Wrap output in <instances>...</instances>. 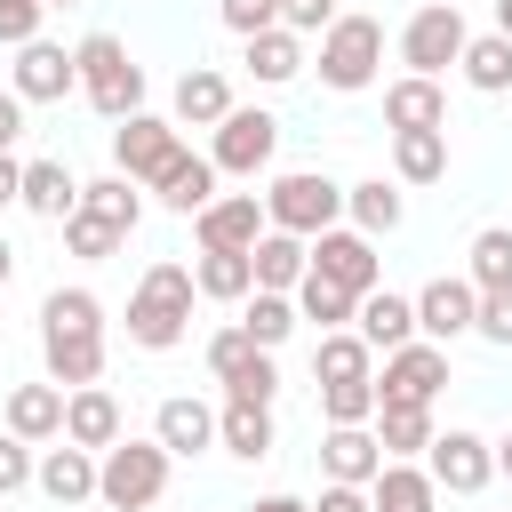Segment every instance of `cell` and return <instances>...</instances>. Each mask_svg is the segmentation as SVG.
<instances>
[{"mask_svg": "<svg viewBox=\"0 0 512 512\" xmlns=\"http://www.w3.org/2000/svg\"><path fill=\"white\" fill-rule=\"evenodd\" d=\"M40 360H48V384H64V392L104 376V304H96V288H56L40 304Z\"/></svg>", "mask_w": 512, "mask_h": 512, "instance_id": "1", "label": "cell"}, {"mask_svg": "<svg viewBox=\"0 0 512 512\" xmlns=\"http://www.w3.org/2000/svg\"><path fill=\"white\" fill-rule=\"evenodd\" d=\"M192 296H200L192 264H152V272L136 280V296H128V344H144V352H168V344H184Z\"/></svg>", "mask_w": 512, "mask_h": 512, "instance_id": "2", "label": "cell"}, {"mask_svg": "<svg viewBox=\"0 0 512 512\" xmlns=\"http://www.w3.org/2000/svg\"><path fill=\"white\" fill-rule=\"evenodd\" d=\"M168 448L160 440H112L104 456H96V504H112V512H152L160 496H168Z\"/></svg>", "mask_w": 512, "mask_h": 512, "instance_id": "3", "label": "cell"}, {"mask_svg": "<svg viewBox=\"0 0 512 512\" xmlns=\"http://www.w3.org/2000/svg\"><path fill=\"white\" fill-rule=\"evenodd\" d=\"M72 64H80V96H88L104 120H136V112H144V72L128 64V48H120L112 32H88V40L72 48Z\"/></svg>", "mask_w": 512, "mask_h": 512, "instance_id": "4", "label": "cell"}, {"mask_svg": "<svg viewBox=\"0 0 512 512\" xmlns=\"http://www.w3.org/2000/svg\"><path fill=\"white\" fill-rule=\"evenodd\" d=\"M264 216H272V232L320 240V232H336V216H344V184H336V176H320V168H288V176H272Z\"/></svg>", "mask_w": 512, "mask_h": 512, "instance_id": "5", "label": "cell"}, {"mask_svg": "<svg viewBox=\"0 0 512 512\" xmlns=\"http://www.w3.org/2000/svg\"><path fill=\"white\" fill-rule=\"evenodd\" d=\"M464 40H472L464 8H456V0H424V8L400 24V64H408L416 80H440L448 64H464Z\"/></svg>", "mask_w": 512, "mask_h": 512, "instance_id": "6", "label": "cell"}, {"mask_svg": "<svg viewBox=\"0 0 512 512\" xmlns=\"http://www.w3.org/2000/svg\"><path fill=\"white\" fill-rule=\"evenodd\" d=\"M376 64H384V24H376V16H336V24L320 32V80H328L336 96L368 88Z\"/></svg>", "mask_w": 512, "mask_h": 512, "instance_id": "7", "label": "cell"}, {"mask_svg": "<svg viewBox=\"0 0 512 512\" xmlns=\"http://www.w3.org/2000/svg\"><path fill=\"white\" fill-rule=\"evenodd\" d=\"M176 152H184V136L160 112H136V120L112 128V176H128V184H160L176 168Z\"/></svg>", "mask_w": 512, "mask_h": 512, "instance_id": "8", "label": "cell"}, {"mask_svg": "<svg viewBox=\"0 0 512 512\" xmlns=\"http://www.w3.org/2000/svg\"><path fill=\"white\" fill-rule=\"evenodd\" d=\"M272 152H280V120H272V112H248V104H232V120H224L216 144H208L216 176H248V184L272 168Z\"/></svg>", "mask_w": 512, "mask_h": 512, "instance_id": "9", "label": "cell"}, {"mask_svg": "<svg viewBox=\"0 0 512 512\" xmlns=\"http://www.w3.org/2000/svg\"><path fill=\"white\" fill-rule=\"evenodd\" d=\"M440 384H448V344H400V352H384V376H376V408L384 400H408V408H432L440 400Z\"/></svg>", "mask_w": 512, "mask_h": 512, "instance_id": "10", "label": "cell"}, {"mask_svg": "<svg viewBox=\"0 0 512 512\" xmlns=\"http://www.w3.org/2000/svg\"><path fill=\"white\" fill-rule=\"evenodd\" d=\"M424 472H432V488H448V496H480V488L496 480V440H480V432H440V440L424 448Z\"/></svg>", "mask_w": 512, "mask_h": 512, "instance_id": "11", "label": "cell"}, {"mask_svg": "<svg viewBox=\"0 0 512 512\" xmlns=\"http://www.w3.org/2000/svg\"><path fill=\"white\" fill-rule=\"evenodd\" d=\"M192 232H200V248H256V240L272 232V216H264L256 192H216V200L192 216Z\"/></svg>", "mask_w": 512, "mask_h": 512, "instance_id": "12", "label": "cell"}, {"mask_svg": "<svg viewBox=\"0 0 512 512\" xmlns=\"http://www.w3.org/2000/svg\"><path fill=\"white\" fill-rule=\"evenodd\" d=\"M312 272L336 280V288H352V296H376V240L352 232V224H336V232L312 240Z\"/></svg>", "mask_w": 512, "mask_h": 512, "instance_id": "13", "label": "cell"}, {"mask_svg": "<svg viewBox=\"0 0 512 512\" xmlns=\"http://www.w3.org/2000/svg\"><path fill=\"white\" fill-rule=\"evenodd\" d=\"M472 320H480L472 280H424V296H416V336L424 344H456V336H472Z\"/></svg>", "mask_w": 512, "mask_h": 512, "instance_id": "14", "label": "cell"}, {"mask_svg": "<svg viewBox=\"0 0 512 512\" xmlns=\"http://www.w3.org/2000/svg\"><path fill=\"white\" fill-rule=\"evenodd\" d=\"M80 88V64H72V48H56V40H32V48H16V96L24 104H64Z\"/></svg>", "mask_w": 512, "mask_h": 512, "instance_id": "15", "label": "cell"}, {"mask_svg": "<svg viewBox=\"0 0 512 512\" xmlns=\"http://www.w3.org/2000/svg\"><path fill=\"white\" fill-rule=\"evenodd\" d=\"M320 464H328V480H344V488H368L392 456L376 448V424H328V440H320Z\"/></svg>", "mask_w": 512, "mask_h": 512, "instance_id": "16", "label": "cell"}, {"mask_svg": "<svg viewBox=\"0 0 512 512\" xmlns=\"http://www.w3.org/2000/svg\"><path fill=\"white\" fill-rule=\"evenodd\" d=\"M64 440L88 448V456H104L112 440H128V432H120V400H112L104 384H80V392L64 400Z\"/></svg>", "mask_w": 512, "mask_h": 512, "instance_id": "17", "label": "cell"}, {"mask_svg": "<svg viewBox=\"0 0 512 512\" xmlns=\"http://www.w3.org/2000/svg\"><path fill=\"white\" fill-rule=\"evenodd\" d=\"M152 440H160L168 456H200V448H216V408L192 400V392H168L160 416H152Z\"/></svg>", "mask_w": 512, "mask_h": 512, "instance_id": "18", "label": "cell"}, {"mask_svg": "<svg viewBox=\"0 0 512 512\" xmlns=\"http://www.w3.org/2000/svg\"><path fill=\"white\" fill-rule=\"evenodd\" d=\"M352 328H360V344H368V352H400V344H416V296L376 288V296H360Z\"/></svg>", "mask_w": 512, "mask_h": 512, "instance_id": "19", "label": "cell"}, {"mask_svg": "<svg viewBox=\"0 0 512 512\" xmlns=\"http://www.w3.org/2000/svg\"><path fill=\"white\" fill-rule=\"evenodd\" d=\"M248 264H256V288L296 296V288H304V272H312V240H296V232H264V240L248 248Z\"/></svg>", "mask_w": 512, "mask_h": 512, "instance_id": "20", "label": "cell"}, {"mask_svg": "<svg viewBox=\"0 0 512 512\" xmlns=\"http://www.w3.org/2000/svg\"><path fill=\"white\" fill-rule=\"evenodd\" d=\"M32 488H40L48 504H88V496H96V456L72 448V440H56V448L40 456V472H32Z\"/></svg>", "mask_w": 512, "mask_h": 512, "instance_id": "21", "label": "cell"}, {"mask_svg": "<svg viewBox=\"0 0 512 512\" xmlns=\"http://www.w3.org/2000/svg\"><path fill=\"white\" fill-rule=\"evenodd\" d=\"M224 120H232V80L208 72V64H192L176 80V128H224Z\"/></svg>", "mask_w": 512, "mask_h": 512, "instance_id": "22", "label": "cell"}, {"mask_svg": "<svg viewBox=\"0 0 512 512\" xmlns=\"http://www.w3.org/2000/svg\"><path fill=\"white\" fill-rule=\"evenodd\" d=\"M384 120H392V136H416V128H448V96H440V80H392L384 88Z\"/></svg>", "mask_w": 512, "mask_h": 512, "instance_id": "23", "label": "cell"}, {"mask_svg": "<svg viewBox=\"0 0 512 512\" xmlns=\"http://www.w3.org/2000/svg\"><path fill=\"white\" fill-rule=\"evenodd\" d=\"M64 384H16L8 392V432L16 440H64Z\"/></svg>", "mask_w": 512, "mask_h": 512, "instance_id": "24", "label": "cell"}, {"mask_svg": "<svg viewBox=\"0 0 512 512\" xmlns=\"http://www.w3.org/2000/svg\"><path fill=\"white\" fill-rule=\"evenodd\" d=\"M312 384H376V352L360 344V328H336L312 344Z\"/></svg>", "mask_w": 512, "mask_h": 512, "instance_id": "25", "label": "cell"}, {"mask_svg": "<svg viewBox=\"0 0 512 512\" xmlns=\"http://www.w3.org/2000/svg\"><path fill=\"white\" fill-rule=\"evenodd\" d=\"M432 440H440V432H432V408H408V400H384V408H376V448H384L392 464H416Z\"/></svg>", "mask_w": 512, "mask_h": 512, "instance_id": "26", "label": "cell"}, {"mask_svg": "<svg viewBox=\"0 0 512 512\" xmlns=\"http://www.w3.org/2000/svg\"><path fill=\"white\" fill-rule=\"evenodd\" d=\"M24 208L48 216V224H64V216L80 208V176H72L64 160H24Z\"/></svg>", "mask_w": 512, "mask_h": 512, "instance_id": "27", "label": "cell"}, {"mask_svg": "<svg viewBox=\"0 0 512 512\" xmlns=\"http://www.w3.org/2000/svg\"><path fill=\"white\" fill-rule=\"evenodd\" d=\"M192 280H200V296H216V304H248V296H256V264H248V248H200Z\"/></svg>", "mask_w": 512, "mask_h": 512, "instance_id": "28", "label": "cell"}, {"mask_svg": "<svg viewBox=\"0 0 512 512\" xmlns=\"http://www.w3.org/2000/svg\"><path fill=\"white\" fill-rule=\"evenodd\" d=\"M368 504H376V512H440V488H432L424 464H384V472L368 480Z\"/></svg>", "mask_w": 512, "mask_h": 512, "instance_id": "29", "label": "cell"}, {"mask_svg": "<svg viewBox=\"0 0 512 512\" xmlns=\"http://www.w3.org/2000/svg\"><path fill=\"white\" fill-rule=\"evenodd\" d=\"M152 192H160L176 216H200V208L216 200V160H208V152H176V168H168Z\"/></svg>", "mask_w": 512, "mask_h": 512, "instance_id": "30", "label": "cell"}, {"mask_svg": "<svg viewBox=\"0 0 512 512\" xmlns=\"http://www.w3.org/2000/svg\"><path fill=\"white\" fill-rule=\"evenodd\" d=\"M392 176H400V184H440V176H448V128L392 136Z\"/></svg>", "mask_w": 512, "mask_h": 512, "instance_id": "31", "label": "cell"}, {"mask_svg": "<svg viewBox=\"0 0 512 512\" xmlns=\"http://www.w3.org/2000/svg\"><path fill=\"white\" fill-rule=\"evenodd\" d=\"M344 216H352V232H368V240L400 232V184H384V176H368V184H344Z\"/></svg>", "mask_w": 512, "mask_h": 512, "instance_id": "32", "label": "cell"}, {"mask_svg": "<svg viewBox=\"0 0 512 512\" xmlns=\"http://www.w3.org/2000/svg\"><path fill=\"white\" fill-rule=\"evenodd\" d=\"M456 72H464L480 96H504V88H512V40H504V32H472Z\"/></svg>", "mask_w": 512, "mask_h": 512, "instance_id": "33", "label": "cell"}, {"mask_svg": "<svg viewBox=\"0 0 512 512\" xmlns=\"http://www.w3.org/2000/svg\"><path fill=\"white\" fill-rule=\"evenodd\" d=\"M248 72H256L264 88H280V80H296V72H304V40H296L288 24H272V32H256V40H248Z\"/></svg>", "mask_w": 512, "mask_h": 512, "instance_id": "34", "label": "cell"}, {"mask_svg": "<svg viewBox=\"0 0 512 512\" xmlns=\"http://www.w3.org/2000/svg\"><path fill=\"white\" fill-rule=\"evenodd\" d=\"M296 320H304V312H296V296H272V288H256V296L240 304V328H248L264 352H280V344L296 336Z\"/></svg>", "mask_w": 512, "mask_h": 512, "instance_id": "35", "label": "cell"}, {"mask_svg": "<svg viewBox=\"0 0 512 512\" xmlns=\"http://www.w3.org/2000/svg\"><path fill=\"white\" fill-rule=\"evenodd\" d=\"M216 440L232 448V456H272V408H240V400H224L216 408Z\"/></svg>", "mask_w": 512, "mask_h": 512, "instance_id": "36", "label": "cell"}, {"mask_svg": "<svg viewBox=\"0 0 512 512\" xmlns=\"http://www.w3.org/2000/svg\"><path fill=\"white\" fill-rule=\"evenodd\" d=\"M80 208H88V216H104L112 232H136V224H144V200H136V184H128V176L80 184Z\"/></svg>", "mask_w": 512, "mask_h": 512, "instance_id": "37", "label": "cell"}, {"mask_svg": "<svg viewBox=\"0 0 512 512\" xmlns=\"http://www.w3.org/2000/svg\"><path fill=\"white\" fill-rule=\"evenodd\" d=\"M296 312H304V320H320V336H336V328L360 312V296H352V288H336V280H320V272H304V288H296Z\"/></svg>", "mask_w": 512, "mask_h": 512, "instance_id": "38", "label": "cell"}, {"mask_svg": "<svg viewBox=\"0 0 512 512\" xmlns=\"http://www.w3.org/2000/svg\"><path fill=\"white\" fill-rule=\"evenodd\" d=\"M472 288H512V224H488L472 232Z\"/></svg>", "mask_w": 512, "mask_h": 512, "instance_id": "39", "label": "cell"}, {"mask_svg": "<svg viewBox=\"0 0 512 512\" xmlns=\"http://www.w3.org/2000/svg\"><path fill=\"white\" fill-rule=\"evenodd\" d=\"M120 240H128V232H112V224H104V216H88V208H72V216H64V248H72V256H88V264L120 256Z\"/></svg>", "mask_w": 512, "mask_h": 512, "instance_id": "40", "label": "cell"}, {"mask_svg": "<svg viewBox=\"0 0 512 512\" xmlns=\"http://www.w3.org/2000/svg\"><path fill=\"white\" fill-rule=\"evenodd\" d=\"M328 424H376V384H320Z\"/></svg>", "mask_w": 512, "mask_h": 512, "instance_id": "41", "label": "cell"}, {"mask_svg": "<svg viewBox=\"0 0 512 512\" xmlns=\"http://www.w3.org/2000/svg\"><path fill=\"white\" fill-rule=\"evenodd\" d=\"M272 392H280V368H272V352H256L232 384H224V400H240V408H272Z\"/></svg>", "mask_w": 512, "mask_h": 512, "instance_id": "42", "label": "cell"}, {"mask_svg": "<svg viewBox=\"0 0 512 512\" xmlns=\"http://www.w3.org/2000/svg\"><path fill=\"white\" fill-rule=\"evenodd\" d=\"M256 352H264V344H256V336H248V328L232 320V328H224V336L208 344V368H216V384H232V376H240V368H248Z\"/></svg>", "mask_w": 512, "mask_h": 512, "instance_id": "43", "label": "cell"}, {"mask_svg": "<svg viewBox=\"0 0 512 512\" xmlns=\"http://www.w3.org/2000/svg\"><path fill=\"white\" fill-rule=\"evenodd\" d=\"M216 16H224L240 40H256V32H272V24H280V0H216Z\"/></svg>", "mask_w": 512, "mask_h": 512, "instance_id": "44", "label": "cell"}, {"mask_svg": "<svg viewBox=\"0 0 512 512\" xmlns=\"http://www.w3.org/2000/svg\"><path fill=\"white\" fill-rule=\"evenodd\" d=\"M32 440H16V432H0V496H16V488H32Z\"/></svg>", "mask_w": 512, "mask_h": 512, "instance_id": "45", "label": "cell"}, {"mask_svg": "<svg viewBox=\"0 0 512 512\" xmlns=\"http://www.w3.org/2000/svg\"><path fill=\"white\" fill-rule=\"evenodd\" d=\"M40 16H48L40 0H8V8H0V40H8V48H32V40H40Z\"/></svg>", "mask_w": 512, "mask_h": 512, "instance_id": "46", "label": "cell"}, {"mask_svg": "<svg viewBox=\"0 0 512 512\" xmlns=\"http://www.w3.org/2000/svg\"><path fill=\"white\" fill-rule=\"evenodd\" d=\"M472 336H488V344H512V288H488V296H480V320H472Z\"/></svg>", "mask_w": 512, "mask_h": 512, "instance_id": "47", "label": "cell"}, {"mask_svg": "<svg viewBox=\"0 0 512 512\" xmlns=\"http://www.w3.org/2000/svg\"><path fill=\"white\" fill-rule=\"evenodd\" d=\"M280 24L304 40V32H328L336 24V0H280Z\"/></svg>", "mask_w": 512, "mask_h": 512, "instance_id": "48", "label": "cell"}, {"mask_svg": "<svg viewBox=\"0 0 512 512\" xmlns=\"http://www.w3.org/2000/svg\"><path fill=\"white\" fill-rule=\"evenodd\" d=\"M312 512H376V504H368V488H344V480H328Z\"/></svg>", "mask_w": 512, "mask_h": 512, "instance_id": "49", "label": "cell"}, {"mask_svg": "<svg viewBox=\"0 0 512 512\" xmlns=\"http://www.w3.org/2000/svg\"><path fill=\"white\" fill-rule=\"evenodd\" d=\"M0 208H24V160L0 152Z\"/></svg>", "mask_w": 512, "mask_h": 512, "instance_id": "50", "label": "cell"}, {"mask_svg": "<svg viewBox=\"0 0 512 512\" xmlns=\"http://www.w3.org/2000/svg\"><path fill=\"white\" fill-rule=\"evenodd\" d=\"M16 136H24V96H16V88H8V96H0V152H8V144H16Z\"/></svg>", "mask_w": 512, "mask_h": 512, "instance_id": "51", "label": "cell"}, {"mask_svg": "<svg viewBox=\"0 0 512 512\" xmlns=\"http://www.w3.org/2000/svg\"><path fill=\"white\" fill-rule=\"evenodd\" d=\"M248 512H312V504H304V496H256Z\"/></svg>", "mask_w": 512, "mask_h": 512, "instance_id": "52", "label": "cell"}, {"mask_svg": "<svg viewBox=\"0 0 512 512\" xmlns=\"http://www.w3.org/2000/svg\"><path fill=\"white\" fill-rule=\"evenodd\" d=\"M496 32H504V40H512V0H496Z\"/></svg>", "mask_w": 512, "mask_h": 512, "instance_id": "53", "label": "cell"}, {"mask_svg": "<svg viewBox=\"0 0 512 512\" xmlns=\"http://www.w3.org/2000/svg\"><path fill=\"white\" fill-rule=\"evenodd\" d=\"M8 272H16V248H8V240H0V288H8Z\"/></svg>", "mask_w": 512, "mask_h": 512, "instance_id": "54", "label": "cell"}, {"mask_svg": "<svg viewBox=\"0 0 512 512\" xmlns=\"http://www.w3.org/2000/svg\"><path fill=\"white\" fill-rule=\"evenodd\" d=\"M496 472H512V432H504V440H496Z\"/></svg>", "mask_w": 512, "mask_h": 512, "instance_id": "55", "label": "cell"}, {"mask_svg": "<svg viewBox=\"0 0 512 512\" xmlns=\"http://www.w3.org/2000/svg\"><path fill=\"white\" fill-rule=\"evenodd\" d=\"M40 8H72V0H40Z\"/></svg>", "mask_w": 512, "mask_h": 512, "instance_id": "56", "label": "cell"}, {"mask_svg": "<svg viewBox=\"0 0 512 512\" xmlns=\"http://www.w3.org/2000/svg\"><path fill=\"white\" fill-rule=\"evenodd\" d=\"M0 8H8V0H0Z\"/></svg>", "mask_w": 512, "mask_h": 512, "instance_id": "57", "label": "cell"}]
</instances>
